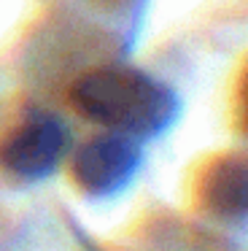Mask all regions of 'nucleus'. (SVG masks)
I'll return each mask as SVG.
<instances>
[{"label":"nucleus","instance_id":"1","mask_svg":"<svg viewBox=\"0 0 248 251\" xmlns=\"http://www.w3.org/2000/svg\"><path fill=\"white\" fill-rule=\"evenodd\" d=\"M70 103L84 119L111 132L149 141L175 122L178 95L165 81L135 68L89 71L70 87Z\"/></svg>","mask_w":248,"mask_h":251},{"label":"nucleus","instance_id":"2","mask_svg":"<svg viewBox=\"0 0 248 251\" xmlns=\"http://www.w3.org/2000/svg\"><path fill=\"white\" fill-rule=\"evenodd\" d=\"M143 151L140 141L119 132H105L86 141L73 154L70 173L73 181L92 197H113L127 189L140 170Z\"/></svg>","mask_w":248,"mask_h":251},{"label":"nucleus","instance_id":"3","mask_svg":"<svg viewBox=\"0 0 248 251\" xmlns=\"http://www.w3.org/2000/svg\"><path fill=\"white\" fill-rule=\"evenodd\" d=\"M65 151V130L54 119H30L0 141V165L22 181L54 173Z\"/></svg>","mask_w":248,"mask_h":251},{"label":"nucleus","instance_id":"4","mask_svg":"<svg viewBox=\"0 0 248 251\" xmlns=\"http://www.w3.org/2000/svg\"><path fill=\"white\" fill-rule=\"evenodd\" d=\"M202 202L221 219H243L246 213V162L237 157L216 159L202 178Z\"/></svg>","mask_w":248,"mask_h":251}]
</instances>
